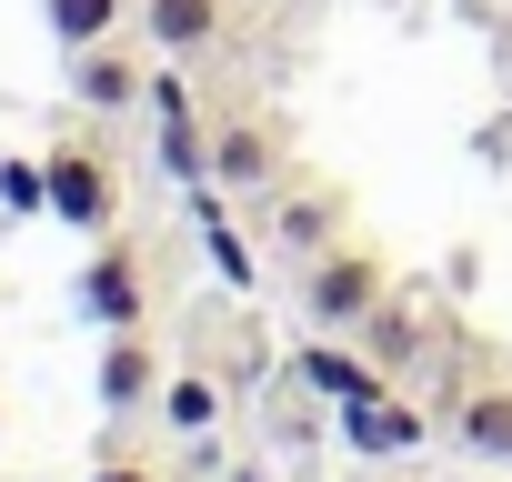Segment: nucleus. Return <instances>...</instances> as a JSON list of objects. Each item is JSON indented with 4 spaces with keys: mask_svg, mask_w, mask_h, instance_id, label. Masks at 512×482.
<instances>
[{
    "mask_svg": "<svg viewBox=\"0 0 512 482\" xmlns=\"http://www.w3.org/2000/svg\"><path fill=\"white\" fill-rule=\"evenodd\" d=\"M41 181H51V211H61V221H81V231H111V211H121V181H111L101 141H61V151L41 161Z\"/></svg>",
    "mask_w": 512,
    "mask_h": 482,
    "instance_id": "f257e3e1",
    "label": "nucleus"
},
{
    "mask_svg": "<svg viewBox=\"0 0 512 482\" xmlns=\"http://www.w3.org/2000/svg\"><path fill=\"white\" fill-rule=\"evenodd\" d=\"M302 302H312V322L352 332V322H372V312H382V262H372V252H322V262H312V282H302Z\"/></svg>",
    "mask_w": 512,
    "mask_h": 482,
    "instance_id": "f03ea898",
    "label": "nucleus"
},
{
    "mask_svg": "<svg viewBox=\"0 0 512 482\" xmlns=\"http://www.w3.org/2000/svg\"><path fill=\"white\" fill-rule=\"evenodd\" d=\"M141 302H151L141 252H131V241H111V252L81 272V312H91V322H111V332H141Z\"/></svg>",
    "mask_w": 512,
    "mask_h": 482,
    "instance_id": "7ed1b4c3",
    "label": "nucleus"
},
{
    "mask_svg": "<svg viewBox=\"0 0 512 482\" xmlns=\"http://www.w3.org/2000/svg\"><path fill=\"white\" fill-rule=\"evenodd\" d=\"M161 382H171V372H161V352H151L141 332H111V352H101V402H111V412H141Z\"/></svg>",
    "mask_w": 512,
    "mask_h": 482,
    "instance_id": "20e7f679",
    "label": "nucleus"
},
{
    "mask_svg": "<svg viewBox=\"0 0 512 482\" xmlns=\"http://www.w3.org/2000/svg\"><path fill=\"white\" fill-rule=\"evenodd\" d=\"M141 41L191 61L201 41H221V0H141Z\"/></svg>",
    "mask_w": 512,
    "mask_h": 482,
    "instance_id": "39448f33",
    "label": "nucleus"
},
{
    "mask_svg": "<svg viewBox=\"0 0 512 482\" xmlns=\"http://www.w3.org/2000/svg\"><path fill=\"white\" fill-rule=\"evenodd\" d=\"M452 432H462V452H482V462H512V382H472Z\"/></svg>",
    "mask_w": 512,
    "mask_h": 482,
    "instance_id": "423d86ee",
    "label": "nucleus"
},
{
    "mask_svg": "<svg viewBox=\"0 0 512 482\" xmlns=\"http://www.w3.org/2000/svg\"><path fill=\"white\" fill-rule=\"evenodd\" d=\"M81 101H91V111H121V101H141V71H131L111 41H91V51H81Z\"/></svg>",
    "mask_w": 512,
    "mask_h": 482,
    "instance_id": "0eeeda50",
    "label": "nucleus"
},
{
    "mask_svg": "<svg viewBox=\"0 0 512 482\" xmlns=\"http://www.w3.org/2000/svg\"><path fill=\"white\" fill-rule=\"evenodd\" d=\"M161 422H171V432H211V422H221V382H211V372H171V382H161Z\"/></svg>",
    "mask_w": 512,
    "mask_h": 482,
    "instance_id": "6e6552de",
    "label": "nucleus"
},
{
    "mask_svg": "<svg viewBox=\"0 0 512 482\" xmlns=\"http://www.w3.org/2000/svg\"><path fill=\"white\" fill-rule=\"evenodd\" d=\"M41 21H51L71 51H91V41H111V31H121V0H41Z\"/></svg>",
    "mask_w": 512,
    "mask_h": 482,
    "instance_id": "1a4fd4ad",
    "label": "nucleus"
},
{
    "mask_svg": "<svg viewBox=\"0 0 512 482\" xmlns=\"http://www.w3.org/2000/svg\"><path fill=\"white\" fill-rule=\"evenodd\" d=\"M211 161H221V181H272V141H262V131H251V121H231Z\"/></svg>",
    "mask_w": 512,
    "mask_h": 482,
    "instance_id": "9d476101",
    "label": "nucleus"
},
{
    "mask_svg": "<svg viewBox=\"0 0 512 482\" xmlns=\"http://www.w3.org/2000/svg\"><path fill=\"white\" fill-rule=\"evenodd\" d=\"M302 362H312V382H322L332 402H352V392H372V372H362V362H352L342 342H322V352H302Z\"/></svg>",
    "mask_w": 512,
    "mask_h": 482,
    "instance_id": "9b49d317",
    "label": "nucleus"
},
{
    "mask_svg": "<svg viewBox=\"0 0 512 482\" xmlns=\"http://www.w3.org/2000/svg\"><path fill=\"white\" fill-rule=\"evenodd\" d=\"M0 201H11V211H41V201H51V181H41L31 161H0Z\"/></svg>",
    "mask_w": 512,
    "mask_h": 482,
    "instance_id": "f8f14e48",
    "label": "nucleus"
},
{
    "mask_svg": "<svg viewBox=\"0 0 512 482\" xmlns=\"http://www.w3.org/2000/svg\"><path fill=\"white\" fill-rule=\"evenodd\" d=\"M282 231H292V241H322V231H332V201H322V191H312V201H292V211H282Z\"/></svg>",
    "mask_w": 512,
    "mask_h": 482,
    "instance_id": "ddd939ff",
    "label": "nucleus"
},
{
    "mask_svg": "<svg viewBox=\"0 0 512 482\" xmlns=\"http://www.w3.org/2000/svg\"><path fill=\"white\" fill-rule=\"evenodd\" d=\"M91 482H151V462H121V452H111V462H101Z\"/></svg>",
    "mask_w": 512,
    "mask_h": 482,
    "instance_id": "4468645a",
    "label": "nucleus"
},
{
    "mask_svg": "<svg viewBox=\"0 0 512 482\" xmlns=\"http://www.w3.org/2000/svg\"><path fill=\"white\" fill-rule=\"evenodd\" d=\"M352 482H362V472H352Z\"/></svg>",
    "mask_w": 512,
    "mask_h": 482,
    "instance_id": "2eb2a0df",
    "label": "nucleus"
}]
</instances>
